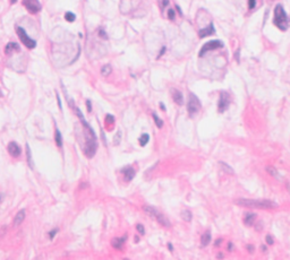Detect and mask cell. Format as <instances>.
Returning <instances> with one entry per match:
<instances>
[{"instance_id": "obj_1", "label": "cell", "mask_w": 290, "mask_h": 260, "mask_svg": "<svg viewBox=\"0 0 290 260\" xmlns=\"http://www.w3.org/2000/svg\"><path fill=\"white\" fill-rule=\"evenodd\" d=\"M235 202L238 206L260 208V209H271V208H276L278 206L276 202L263 199H237Z\"/></svg>"}, {"instance_id": "obj_2", "label": "cell", "mask_w": 290, "mask_h": 260, "mask_svg": "<svg viewBox=\"0 0 290 260\" xmlns=\"http://www.w3.org/2000/svg\"><path fill=\"white\" fill-rule=\"evenodd\" d=\"M273 24L281 31H287L289 27V19L284 12L283 7L281 5H277L274 8V17H273Z\"/></svg>"}, {"instance_id": "obj_3", "label": "cell", "mask_w": 290, "mask_h": 260, "mask_svg": "<svg viewBox=\"0 0 290 260\" xmlns=\"http://www.w3.org/2000/svg\"><path fill=\"white\" fill-rule=\"evenodd\" d=\"M143 211H144L148 216H151L152 218H154L158 223H160L161 225L165 226V227H169V226H170V222H169L168 218H167L161 211H158L157 208H154L153 206L145 205L144 207H143Z\"/></svg>"}, {"instance_id": "obj_4", "label": "cell", "mask_w": 290, "mask_h": 260, "mask_svg": "<svg viewBox=\"0 0 290 260\" xmlns=\"http://www.w3.org/2000/svg\"><path fill=\"white\" fill-rule=\"evenodd\" d=\"M96 148H98V142H96L95 133H94L93 129H91L89 131V136H87L86 139V146L84 148L85 156L89 157V159H92L94 154L96 153Z\"/></svg>"}, {"instance_id": "obj_5", "label": "cell", "mask_w": 290, "mask_h": 260, "mask_svg": "<svg viewBox=\"0 0 290 260\" xmlns=\"http://www.w3.org/2000/svg\"><path fill=\"white\" fill-rule=\"evenodd\" d=\"M16 32H17V35H18V38H19V40L23 42V44L26 46L27 49L32 50L36 46V42H35V40H33V39L30 38L29 35H27L26 31H25L23 27L17 26V27H16Z\"/></svg>"}, {"instance_id": "obj_6", "label": "cell", "mask_w": 290, "mask_h": 260, "mask_svg": "<svg viewBox=\"0 0 290 260\" xmlns=\"http://www.w3.org/2000/svg\"><path fill=\"white\" fill-rule=\"evenodd\" d=\"M201 109V102L197 98V96L193 94V93H189V97H188V103H187V111H188L189 116H194L198 112V110Z\"/></svg>"}, {"instance_id": "obj_7", "label": "cell", "mask_w": 290, "mask_h": 260, "mask_svg": "<svg viewBox=\"0 0 290 260\" xmlns=\"http://www.w3.org/2000/svg\"><path fill=\"white\" fill-rule=\"evenodd\" d=\"M220 48H223V43H222V42H221L220 40H212V41H209V42H206V43L204 44L203 46H202V49H201V51H200V53H198V55H200V57H203V55H205L206 52L212 51V50L220 49Z\"/></svg>"}, {"instance_id": "obj_8", "label": "cell", "mask_w": 290, "mask_h": 260, "mask_svg": "<svg viewBox=\"0 0 290 260\" xmlns=\"http://www.w3.org/2000/svg\"><path fill=\"white\" fill-rule=\"evenodd\" d=\"M229 104H230L229 94L227 92H221L220 97H219V103H217V111L220 113H223L229 107Z\"/></svg>"}, {"instance_id": "obj_9", "label": "cell", "mask_w": 290, "mask_h": 260, "mask_svg": "<svg viewBox=\"0 0 290 260\" xmlns=\"http://www.w3.org/2000/svg\"><path fill=\"white\" fill-rule=\"evenodd\" d=\"M22 3L27 9V12L31 14H38L41 10V5L39 0H23Z\"/></svg>"}, {"instance_id": "obj_10", "label": "cell", "mask_w": 290, "mask_h": 260, "mask_svg": "<svg viewBox=\"0 0 290 260\" xmlns=\"http://www.w3.org/2000/svg\"><path fill=\"white\" fill-rule=\"evenodd\" d=\"M7 149H8V153L10 154L13 157H15V159L19 157L20 154H22V149H20V147L18 146L17 143H15V142H10V143H9Z\"/></svg>"}, {"instance_id": "obj_11", "label": "cell", "mask_w": 290, "mask_h": 260, "mask_svg": "<svg viewBox=\"0 0 290 260\" xmlns=\"http://www.w3.org/2000/svg\"><path fill=\"white\" fill-rule=\"evenodd\" d=\"M214 33H215L214 25L211 23L207 27H205V29H200V31H198V36H200L201 39H203V38H206V36H209V35L214 34Z\"/></svg>"}, {"instance_id": "obj_12", "label": "cell", "mask_w": 290, "mask_h": 260, "mask_svg": "<svg viewBox=\"0 0 290 260\" xmlns=\"http://www.w3.org/2000/svg\"><path fill=\"white\" fill-rule=\"evenodd\" d=\"M121 172H122V174H124V176H125L126 181H132V180L134 179L135 174H136L135 170H134L132 166H126V168L121 169Z\"/></svg>"}, {"instance_id": "obj_13", "label": "cell", "mask_w": 290, "mask_h": 260, "mask_svg": "<svg viewBox=\"0 0 290 260\" xmlns=\"http://www.w3.org/2000/svg\"><path fill=\"white\" fill-rule=\"evenodd\" d=\"M172 98H174V101L176 102L178 105H183L184 97H183L181 92H179V91H177V90H172Z\"/></svg>"}, {"instance_id": "obj_14", "label": "cell", "mask_w": 290, "mask_h": 260, "mask_svg": "<svg viewBox=\"0 0 290 260\" xmlns=\"http://www.w3.org/2000/svg\"><path fill=\"white\" fill-rule=\"evenodd\" d=\"M25 220V211H19L14 218V226H19Z\"/></svg>"}, {"instance_id": "obj_15", "label": "cell", "mask_w": 290, "mask_h": 260, "mask_svg": "<svg viewBox=\"0 0 290 260\" xmlns=\"http://www.w3.org/2000/svg\"><path fill=\"white\" fill-rule=\"evenodd\" d=\"M13 51H19V45L17 43H15V42H9L6 45V48H5V52H6L7 55H9Z\"/></svg>"}, {"instance_id": "obj_16", "label": "cell", "mask_w": 290, "mask_h": 260, "mask_svg": "<svg viewBox=\"0 0 290 260\" xmlns=\"http://www.w3.org/2000/svg\"><path fill=\"white\" fill-rule=\"evenodd\" d=\"M210 241H211V234H210V232L207 231V232H205L203 235H202L201 243H202V246H203V247H206L210 243Z\"/></svg>"}, {"instance_id": "obj_17", "label": "cell", "mask_w": 290, "mask_h": 260, "mask_svg": "<svg viewBox=\"0 0 290 260\" xmlns=\"http://www.w3.org/2000/svg\"><path fill=\"white\" fill-rule=\"evenodd\" d=\"M124 242H125V237H124V239H113V240L111 241V244H112L113 248L121 249V247L124 246Z\"/></svg>"}, {"instance_id": "obj_18", "label": "cell", "mask_w": 290, "mask_h": 260, "mask_svg": "<svg viewBox=\"0 0 290 260\" xmlns=\"http://www.w3.org/2000/svg\"><path fill=\"white\" fill-rule=\"evenodd\" d=\"M255 220V214H252V213H247L244 217V223L246 225H252V223Z\"/></svg>"}, {"instance_id": "obj_19", "label": "cell", "mask_w": 290, "mask_h": 260, "mask_svg": "<svg viewBox=\"0 0 290 260\" xmlns=\"http://www.w3.org/2000/svg\"><path fill=\"white\" fill-rule=\"evenodd\" d=\"M55 140H56V144H57V146H59V147H61V146H62V137H61V133H60V131H59L58 129H56Z\"/></svg>"}, {"instance_id": "obj_20", "label": "cell", "mask_w": 290, "mask_h": 260, "mask_svg": "<svg viewBox=\"0 0 290 260\" xmlns=\"http://www.w3.org/2000/svg\"><path fill=\"white\" fill-rule=\"evenodd\" d=\"M65 19H66L67 22H69V23H72V22H75V19H76V15L72 12H67L66 14H65Z\"/></svg>"}, {"instance_id": "obj_21", "label": "cell", "mask_w": 290, "mask_h": 260, "mask_svg": "<svg viewBox=\"0 0 290 260\" xmlns=\"http://www.w3.org/2000/svg\"><path fill=\"white\" fill-rule=\"evenodd\" d=\"M111 71H112V69H111L110 65H105V66H103L101 68V74L103 76H109L111 74Z\"/></svg>"}, {"instance_id": "obj_22", "label": "cell", "mask_w": 290, "mask_h": 260, "mask_svg": "<svg viewBox=\"0 0 290 260\" xmlns=\"http://www.w3.org/2000/svg\"><path fill=\"white\" fill-rule=\"evenodd\" d=\"M148 140H150V136L144 133V135H142V136L139 137V145L141 146H145L148 143Z\"/></svg>"}, {"instance_id": "obj_23", "label": "cell", "mask_w": 290, "mask_h": 260, "mask_svg": "<svg viewBox=\"0 0 290 260\" xmlns=\"http://www.w3.org/2000/svg\"><path fill=\"white\" fill-rule=\"evenodd\" d=\"M181 217H183V220L185 221V222H191V213L188 211H184L183 213H181Z\"/></svg>"}, {"instance_id": "obj_24", "label": "cell", "mask_w": 290, "mask_h": 260, "mask_svg": "<svg viewBox=\"0 0 290 260\" xmlns=\"http://www.w3.org/2000/svg\"><path fill=\"white\" fill-rule=\"evenodd\" d=\"M26 155H27V162H29L30 168L33 169V163H32V157H31V149H30V146L26 144Z\"/></svg>"}, {"instance_id": "obj_25", "label": "cell", "mask_w": 290, "mask_h": 260, "mask_svg": "<svg viewBox=\"0 0 290 260\" xmlns=\"http://www.w3.org/2000/svg\"><path fill=\"white\" fill-rule=\"evenodd\" d=\"M152 116H153L154 122H155V124H157V127L158 128H162V126H163V121H162V120H161V119H160L159 117L155 114V113H153Z\"/></svg>"}, {"instance_id": "obj_26", "label": "cell", "mask_w": 290, "mask_h": 260, "mask_svg": "<svg viewBox=\"0 0 290 260\" xmlns=\"http://www.w3.org/2000/svg\"><path fill=\"white\" fill-rule=\"evenodd\" d=\"M220 165L222 166V168H223V171H224V172H227V173H229V174H234V170H232V169L230 168L229 165L224 164V163H222V162L220 163Z\"/></svg>"}, {"instance_id": "obj_27", "label": "cell", "mask_w": 290, "mask_h": 260, "mask_svg": "<svg viewBox=\"0 0 290 260\" xmlns=\"http://www.w3.org/2000/svg\"><path fill=\"white\" fill-rule=\"evenodd\" d=\"M267 171H269V173L271 174V175H273L274 178H277L278 179L279 178V174H278V172L276 171V169L274 168H267Z\"/></svg>"}, {"instance_id": "obj_28", "label": "cell", "mask_w": 290, "mask_h": 260, "mask_svg": "<svg viewBox=\"0 0 290 260\" xmlns=\"http://www.w3.org/2000/svg\"><path fill=\"white\" fill-rule=\"evenodd\" d=\"M175 16H176V14H175L174 9H169V10H168V18H169V19L174 20L175 19Z\"/></svg>"}, {"instance_id": "obj_29", "label": "cell", "mask_w": 290, "mask_h": 260, "mask_svg": "<svg viewBox=\"0 0 290 260\" xmlns=\"http://www.w3.org/2000/svg\"><path fill=\"white\" fill-rule=\"evenodd\" d=\"M120 137H121V133H120V131H118V133H117V135L115 136V138H113L115 145H118L119 144V142H120Z\"/></svg>"}, {"instance_id": "obj_30", "label": "cell", "mask_w": 290, "mask_h": 260, "mask_svg": "<svg viewBox=\"0 0 290 260\" xmlns=\"http://www.w3.org/2000/svg\"><path fill=\"white\" fill-rule=\"evenodd\" d=\"M136 228H137V231H138V233H141V234H142V235L145 233L144 226H143V225H141V224H137V225H136Z\"/></svg>"}, {"instance_id": "obj_31", "label": "cell", "mask_w": 290, "mask_h": 260, "mask_svg": "<svg viewBox=\"0 0 290 260\" xmlns=\"http://www.w3.org/2000/svg\"><path fill=\"white\" fill-rule=\"evenodd\" d=\"M105 121H107L108 123H113V122H115V118H113L112 116H110V114H108V116L105 117Z\"/></svg>"}, {"instance_id": "obj_32", "label": "cell", "mask_w": 290, "mask_h": 260, "mask_svg": "<svg viewBox=\"0 0 290 260\" xmlns=\"http://www.w3.org/2000/svg\"><path fill=\"white\" fill-rule=\"evenodd\" d=\"M256 5V0H248V8L253 9Z\"/></svg>"}, {"instance_id": "obj_33", "label": "cell", "mask_w": 290, "mask_h": 260, "mask_svg": "<svg viewBox=\"0 0 290 260\" xmlns=\"http://www.w3.org/2000/svg\"><path fill=\"white\" fill-rule=\"evenodd\" d=\"M99 35H100V36H101L102 39H105V40H107V39H108L107 34H105V29H99Z\"/></svg>"}, {"instance_id": "obj_34", "label": "cell", "mask_w": 290, "mask_h": 260, "mask_svg": "<svg viewBox=\"0 0 290 260\" xmlns=\"http://www.w3.org/2000/svg\"><path fill=\"white\" fill-rule=\"evenodd\" d=\"M57 232H58V230H57V228H55V230H52V231L49 233V237L51 239V240H52L53 237H55V235L57 234Z\"/></svg>"}, {"instance_id": "obj_35", "label": "cell", "mask_w": 290, "mask_h": 260, "mask_svg": "<svg viewBox=\"0 0 290 260\" xmlns=\"http://www.w3.org/2000/svg\"><path fill=\"white\" fill-rule=\"evenodd\" d=\"M86 105H87V111H89V112H91V111H92V105H91V101H90V100H87V101H86Z\"/></svg>"}, {"instance_id": "obj_36", "label": "cell", "mask_w": 290, "mask_h": 260, "mask_svg": "<svg viewBox=\"0 0 290 260\" xmlns=\"http://www.w3.org/2000/svg\"><path fill=\"white\" fill-rule=\"evenodd\" d=\"M266 242L269 243V244H272V243H273V239L270 237V235H267V237H266Z\"/></svg>"}, {"instance_id": "obj_37", "label": "cell", "mask_w": 290, "mask_h": 260, "mask_svg": "<svg viewBox=\"0 0 290 260\" xmlns=\"http://www.w3.org/2000/svg\"><path fill=\"white\" fill-rule=\"evenodd\" d=\"M169 5V0H162V7L164 8V7H167Z\"/></svg>"}, {"instance_id": "obj_38", "label": "cell", "mask_w": 290, "mask_h": 260, "mask_svg": "<svg viewBox=\"0 0 290 260\" xmlns=\"http://www.w3.org/2000/svg\"><path fill=\"white\" fill-rule=\"evenodd\" d=\"M164 52H165V46H163L162 49H161V52H160V53H159V55H158V59H159L160 57H161V55H162L163 53H164Z\"/></svg>"}, {"instance_id": "obj_39", "label": "cell", "mask_w": 290, "mask_h": 260, "mask_svg": "<svg viewBox=\"0 0 290 260\" xmlns=\"http://www.w3.org/2000/svg\"><path fill=\"white\" fill-rule=\"evenodd\" d=\"M57 100H58V105H59V107L61 109V101H60V98H59V95L57 94Z\"/></svg>"}, {"instance_id": "obj_40", "label": "cell", "mask_w": 290, "mask_h": 260, "mask_svg": "<svg viewBox=\"0 0 290 260\" xmlns=\"http://www.w3.org/2000/svg\"><path fill=\"white\" fill-rule=\"evenodd\" d=\"M3 198H5V196H3V194H0V204H1V202H3Z\"/></svg>"}, {"instance_id": "obj_41", "label": "cell", "mask_w": 290, "mask_h": 260, "mask_svg": "<svg viewBox=\"0 0 290 260\" xmlns=\"http://www.w3.org/2000/svg\"><path fill=\"white\" fill-rule=\"evenodd\" d=\"M160 105H161V109H162V110H165V107H164V104H163V103H160Z\"/></svg>"}, {"instance_id": "obj_42", "label": "cell", "mask_w": 290, "mask_h": 260, "mask_svg": "<svg viewBox=\"0 0 290 260\" xmlns=\"http://www.w3.org/2000/svg\"><path fill=\"white\" fill-rule=\"evenodd\" d=\"M168 247H169V249H170V251H172V246H171V244H168Z\"/></svg>"}, {"instance_id": "obj_43", "label": "cell", "mask_w": 290, "mask_h": 260, "mask_svg": "<svg viewBox=\"0 0 290 260\" xmlns=\"http://www.w3.org/2000/svg\"><path fill=\"white\" fill-rule=\"evenodd\" d=\"M16 1H17V0H10V3H15Z\"/></svg>"}, {"instance_id": "obj_44", "label": "cell", "mask_w": 290, "mask_h": 260, "mask_svg": "<svg viewBox=\"0 0 290 260\" xmlns=\"http://www.w3.org/2000/svg\"><path fill=\"white\" fill-rule=\"evenodd\" d=\"M1 95H3V94H1V92H0V96H1Z\"/></svg>"}]
</instances>
